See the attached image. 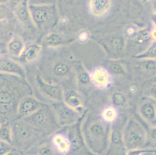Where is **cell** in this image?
<instances>
[{
	"instance_id": "1",
	"label": "cell",
	"mask_w": 156,
	"mask_h": 155,
	"mask_svg": "<svg viewBox=\"0 0 156 155\" xmlns=\"http://www.w3.org/2000/svg\"><path fill=\"white\" fill-rule=\"evenodd\" d=\"M148 133L143 125L132 118L124 129L123 140L126 148L129 150L140 149L146 143Z\"/></svg>"
},
{
	"instance_id": "2",
	"label": "cell",
	"mask_w": 156,
	"mask_h": 155,
	"mask_svg": "<svg viewBox=\"0 0 156 155\" xmlns=\"http://www.w3.org/2000/svg\"><path fill=\"white\" fill-rule=\"evenodd\" d=\"M29 9L33 22L39 27L51 26L57 20V12L54 4H29Z\"/></svg>"
},
{
	"instance_id": "3",
	"label": "cell",
	"mask_w": 156,
	"mask_h": 155,
	"mask_svg": "<svg viewBox=\"0 0 156 155\" xmlns=\"http://www.w3.org/2000/svg\"><path fill=\"white\" fill-rule=\"evenodd\" d=\"M150 31L151 29L148 28L139 29L136 33L130 38V46L136 48L137 50H138L137 54L144 52L153 42Z\"/></svg>"
},
{
	"instance_id": "4",
	"label": "cell",
	"mask_w": 156,
	"mask_h": 155,
	"mask_svg": "<svg viewBox=\"0 0 156 155\" xmlns=\"http://www.w3.org/2000/svg\"><path fill=\"white\" fill-rule=\"evenodd\" d=\"M111 7V0H89L87 4L89 13L96 18H102L107 15Z\"/></svg>"
},
{
	"instance_id": "5",
	"label": "cell",
	"mask_w": 156,
	"mask_h": 155,
	"mask_svg": "<svg viewBox=\"0 0 156 155\" xmlns=\"http://www.w3.org/2000/svg\"><path fill=\"white\" fill-rule=\"evenodd\" d=\"M90 79L98 88L104 89L110 84V74L109 72L103 68H98L92 71Z\"/></svg>"
},
{
	"instance_id": "6",
	"label": "cell",
	"mask_w": 156,
	"mask_h": 155,
	"mask_svg": "<svg viewBox=\"0 0 156 155\" xmlns=\"http://www.w3.org/2000/svg\"><path fill=\"white\" fill-rule=\"evenodd\" d=\"M41 51V46L38 44H31L25 47L23 50L20 54L21 61L26 63H31L39 57Z\"/></svg>"
},
{
	"instance_id": "7",
	"label": "cell",
	"mask_w": 156,
	"mask_h": 155,
	"mask_svg": "<svg viewBox=\"0 0 156 155\" xmlns=\"http://www.w3.org/2000/svg\"><path fill=\"white\" fill-rule=\"evenodd\" d=\"M40 102L32 97L23 98L19 104L18 112L21 115H29L39 109Z\"/></svg>"
},
{
	"instance_id": "8",
	"label": "cell",
	"mask_w": 156,
	"mask_h": 155,
	"mask_svg": "<svg viewBox=\"0 0 156 155\" xmlns=\"http://www.w3.org/2000/svg\"><path fill=\"white\" fill-rule=\"evenodd\" d=\"M140 116L147 122L156 125V105L151 102H146L139 108Z\"/></svg>"
},
{
	"instance_id": "9",
	"label": "cell",
	"mask_w": 156,
	"mask_h": 155,
	"mask_svg": "<svg viewBox=\"0 0 156 155\" xmlns=\"http://www.w3.org/2000/svg\"><path fill=\"white\" fill-rule=\"evenodd\" d=\"M38 84L43 92L48 97L57 100H61L62 99L63 95L62 91L58 86L46 84L41 79H38Z\"/></svg>"
},
{
	"instance_id": "10",
	"label": "cell",
	"mask_w": 156,
	"mask_h": 155,
	"mask_svg": "<svg viewBox=\"0 0 156 155\" xmlns=\"http://www.w3.org/2000/svg\"><path fill=\"white\" fill-rule=\"evenodd\" d=\"M1 71L19 75H23V72L22 67L18 63L8 58L1 59Z\"/></svg>"
},
{
	"instance_id": "11",
	"label": "cell",
	"mask_w": 156,
	"mask_h": 155,
	"mask_svg": "<svg viewBox=\"0 0 156 155\" xmlns=\"http://www.w3.org/2000/svg\"><path fill=\"white\" fill-rule=\"evenodd\" d=\"M52 142L59 152L63 154L68 153L71 148V143L69 140L62 134L54 136Z\"/></svg>"
},
{
	"instance_id": "12",
	"label": "cell",
	"mask_w": 156,
	"mask_h": 155,
	"mask_svg": "<svg viewBox=\"0 0 156 155\" xmlns=\"http://www.w3.org/2000/svg\"><path fill=\"white\" fill-rule=\"evenodd\" d=\"M14 13L17 18L22 23H27L28 21L32 20L28 0H25L20 4L15 9Z\"/></svg>"
},
{
	"instance_id": "13",
	"label": "cell",
	"mask_w": 156,
	"mask_h": 155,
	"mask_svg": "<svg viewBox=\"0 0 156 155\" xmlns=\"http://www.w3.org/2000/svg\"><path fill=\"white\" fill-rule=\"evenodd\" d=\"M24 48L25 45L23 40L18 36L12 38L8 45V52L15 56H20Z\"/></svg>"
},
{
	"instance_id": "14",
	"label": "cell",
	"mask_w": 156,
	"mask_h": 155,
	"mask_svg": "<svg viewBox=\"0 0 156 155\" xmlns=\"http://www.w3.org/2000/svg\"><path fill=\"white\" fill-rule=\"evenodd\" d=\"M46 116L42 110H37L32 114L27 115L25 118L27 123L34 126L42 125L46 122Z\"/></svg>"
},
{
	"instance_id": "15",
	"label": "cell",
	"mask_w": 156,
	"mask_h": 155,
	"mask_svg": "<svg viewBox=\"0 0 156 155\" xmlns=\"http://www.w3.org/2000/svg\"><path fill=\"white\" fill-rule=\"evenodd\" d=\"M71 107L65 105L59 106L57 109V114L61 121L69 122L72 121L75 117V112Z\"/></svg>"
},
{
	"instance_id": "16",
	"label": "cell",
	"mask_w": 156,
	"mask_h": 155,
	"mask_svg": "<svg viewBox=\"0 0 156 155\" xmlns=\"http://www.w3.org/2000/svg\"><path fill=\"white\" fill-rule=\"evenodd\" d=\"M135 57L142 60L156 59V41H153L144 52L136 54Z\"/></svg>"
},
{
	"instance_id": "17",
	"label": "cell",
	"mask_w": 156,
	"mask_h": 155,
	"mask_svg": "<svg viewBox=\"0 0 156 155\" xmlns=\"http://www.w3.org/2000/svg\"><path fill=\"white\" fill-rule=\"evenodd\" d=\"M101 117L104 121L111 123L114 122L118 117V111L114 107H107L103 110Z\"/></svg>"
},
{
	"instance_id": "18",
	"label": "cell",
	"mask_w": 156,
	"mask_h": 155,
	"mask_svg": "<svg viewBox=\"0 0 156 155\" xmlns=\"http://www.w3.org/2000/svg\"><path fill=\"white\" fill-rule=\"evenodd\" d=\"M65 101L71 108L78 107L80 105V102L76 93L73 91H69L66 93Z\"/></svg>"
},
{
	"instance_id": "19",
	"label": "cell",
	"mask_w": 156,
	"mask_h": 155,
	"mask_svg": "<svg viewBox=\"0 0 156 155\" xmlns=\"http://www.w3.org/2000/svg\"><path fill=\"white\" fill-rule=\"evenodd\" d=\"M63 39L62 37L57 33H52L48 34L45 38V43L48 45L57 46L61 45Z\"/></svg>"
},
{
	"instance_id": "20",
	"label": "cell",
	"mask_w": 156,
	"mask_h": 155,
	"mask_svg": "<svg viewBox=\"0 0 156 155\" xmlns=\"http://www.w3.org/2000/svg\"><path fill=\"white\" fill-rule=\"evenodd\" d=\"M69 71V67L64 63L59 62L54 66V72L58 77H63Z\"/></svg>"
},
{
	"instance_id": "21",
	"label": "cell",
	"mask_w": 156,
	"mask_h": 155,
	"mask_svg": "<svg viewBox=\"0 0 156 155\" xmlns=\"http://www.w3.org/2000/svg\"><path fill=\"white\" fill-rule=\"evenodd\" d=\"M89 132L90 134L93 136L99 137L103 135L104 128L103 127V125L100 123L96 122L90 125L89 128Z\"/></svg>"
},
{
	"instance_id": "22",
	"label": "cell",
	"mask_w": 156,
	"mask_h": 155,
	"mask_svg": "<svg viewBox=\"0 0 156 155\" xmlns=\"http://www.w3.org/2000/svg\"><path fill=\"white\" fill-rule=\"evenodd\" d=\"M111 46L112 49L117 53L122 51L124 48V40L121 38H114L111 41Z\"/></svg>"
},
{
	"instance_id": "23",
	"label": "cell",
	"mask_w": 156,
	"mask_h": 155,
	"mask_svg": "<svg viewBox=\"0 0 156 155\" xmlns=\"http://www.w3.org/2000/svg\"><path fill=\"white\" fill-rule=\"evenodd\" d=\"M112 103L116 106H122L126 103V99L124 95L119 92L114 93L112 95Z\"/></svg>"
},
{
	"instance_id": "24",
	"label": "cell",
	"mask_w": 156,
	"mask_h": 155,
	"mask_svg": "<svg viewBox=\"0 0 156 155\" xmlns=\"http://www.w3.org/2000/svg\"><path fill=\"white\" fill-rule=\"evenodd\" d=\"M143 60L144 61L143 63V66L146 70L150 72L156 71V59H149Z\"/></svg>"
},
{
	"instance_id": "25",
	"label": "cell",
	"mask_w": 156,
	"mask_h": 155,
	"mask_svg": "<svg viewBox=\"0 0 156 155\" xmlns=\"http://www.w3.org/2000/svg\"><path fill=\"white\" fill-rule=\"evenodd\" d=\"M1 103H9L11 102L12 96L11 93L7 91H2L1 92Z\"/></svg>"
},
{
	"instance_id": "26",
	"label": "cell",
	"mask_w": 156,
	"mask_h": 155,
	"mask_svg": "<svg viewBox=\"0 0 156 155\" xmlns=\"http://www.w3.org/2000/svg\"><path fill=\"white\" fill-rule=\"evenodd\" d=\"M110 71L115 74H124L125 73L124 68L121 65L114 63L112 64L110 66Z\"/></svg>"
},
{
	"instance_id": "27",
	"label": "cell",
	"mask_w": 156,
	"mask_h": 155,
	"mask_svg": "<svg viewBox=\"0 0 156 155\" xmlns=\"http://www.w3.org/2000/svg\"><path fill=\"white\" fill-rule=\"evenodd\" d=\"M122 141L121 134L117 130H114L112 131L111 134V141L115 144L118 145Z\"/></svg>"
},
{
	"instance_id": "28",
	"label": "cell",
	"mask_w": 156,
	"mask_h": 155,
	"mask_svg": "<svg viewBox=\"0 0 156 155\" xmlns=\"http://www.w3.org/2000/svg\"><path fill=\"white\" fill-rule=\"evenodd\" d=\"M30 5L54 4L55 0H28Z\"/></svg>"
},
{
	"instance_id": "29",
	"label": "cell",
	"mask_w": 156,
	"mask_h": 155,
	"mask_svg": "<svg viewBox=\"0 0 156 155\" xmlns=\"http://www.w3.org/2000/svg\"><path fill=\"white\" fill-rule=\"evenodd\" d=\"M25 0H8L7 3L8 6L12 10L15 11V9L21 4Z\"/></svg>"
},
{
	"instance_id": "30",
	"label": "cell",
	"mask_w": 156,
	"mask_h": 155,
	"mask_svg": "<svg viewBox=\"0 0 156 155\" xmlns=\"http://www.w3.org/2000/svg\"><path fill=\"white\" fill-rule=\"evenodd\" d=\"M138 29H137L136 27L133 26H130L127 28L126 31V34L128 38H132L138 31Z\"/></svg>"
},
{
	"instance_id": "31",
	"label": "cell",
	"mask_w": 156,
	"mask_h": 155,
	"mask_svg": "<svg viewBox=\"0 0 156 155\" xmlns=\"http://www.w3.org/2000/svg\"><path fill=\"white\" fill-rule=\"evenodd\" d=\"M89 33L83 31L80 33L78 36V39L80 42H83L85 43L87 41V40L89 38Z\"/></svg>"
},
{
	"instance_id": "32",
	"label": "cell",
	"mask_w": 156,
	"mask_h": 155,
	"mask_svg": "<svg viewBox=\"0 0 156 155\" xmlns=\"http://www.w3.org/2000/svg\"><path fill=\"white\" fill-rule=\"evenodd\" d=\"M90 76L86 74V72H83L80 74V75H79V79L81 83L82 84H86L87 83L89 80H90Z\"/></svg>"
},
{
	"instance_id": "33",
	"label": "cell",
	"mask_w": 156,
	"mask_h": 155,
	"mask_svg": "<svg viewBox=\"0 0 156 155\" xmlns=\"http://www.w3.org/2000/svg\"><path fill=\"white\" fill-rule=\"evenodd\" d=\"M11 105L9 103H1V113H5L11 109Z\"/></svg>"
},
{
	"instance_id": "34",
	"label": "cell",
	"mask_w": 156,
	"mask_h": 155,
	"mask_svg": "<svg viewBox=\"0 0 156 155\" xmlns=\"http://www.w3.org/2000/svg\"><path fill=\"white\" fill-rule=\"evenodd\" d=\"M148 133V135L149 136L151 139L153 140L156 141V127L154 126L153 127L150 128Z\"/></svg>"
},
{
	"instance_id": "35",
	"label": "cell",
	"mask_w": 156,
	"mask_h": 155,
	"mask_svg": "<svg viewBox=\"0 0 156 155\" xmlns=\"http://www.w3.org/2000/svg\"><path fill=\"white\" fill-rule=\"evenodd\" d=\"M149 93L150 97L156 99V84L153 83L149 89Z\"/></svg>"
},
{
	"instance_id": "36",
	"label": "cell",
	"mask_w": 156,
	"mask_h": 155,
	"mask_svg": "<svg viewBox=\"0 0 156 155\" xmlns=\"http://www.w3.org/2000/svg\"><path fill=\"white\" fill-rule=\"evenodd\" d=\"M9 136V134L8 130L6 128L2 129V130L1 131V138L2 139L8 140Z\"/></svg>"
},
{
	"instance_id": "37",
	"label": "cell",
	"mask_w": 156,
	"mask_h": 155,
	"mask_svg": "<svg viewBox=\"0 0 156 155\" xmlns=\"http://www.w3.org/2000/svg\"><path fill=\"white\" fill-rule=\"evenodd\" d=\"M150 35H151V38L153 41H156V29H155L154 27H153V29H151Z\"/></svg>"
},
{
	"instance_id": "38",
	"label": "cell",
	"mask_w": 156,
	"mask_h": 155,
	"mask_svg": "<svg viewBox=\"0 0 156 155\" xmlns=\"http://www.w3.org/2000/svg\"><path fill=\"white\" fill-rule=\"evenodd\" d=\"M150 2L154 14H156V0H152L151 1H150Z\"/></svg>"
},
{
	"instance_id": "39",
	"label": "cell",
	"mask_w": 156,
	"mask_h": 155,
	"mask_svg": "<svg viewBox=\"0 0 156 155\" xmlns=\"http://www.w3.org/2000/svg\"><path fill=\"white\" fill-rule=\"evenodd\" d=\"M151 20H152L153 25L154 26V27L156 29V14L154 13V15L152 16Z\"/></svg>"
},
{
	"instance_id": "40",
	"label": "cell",
	"mask_w": 156,
	"mask_h": 155,
	"mask_svg": "<svg viewBox=\"0 0 156 155\" xmlns=\"http://www.w3.org/2000/svg\"><path fill=\"white\" fill-rule=\"evenodd\" d=\"M153 83H156V75L153 78Z\"/></svg>"
},
{
	"instance_id": "41",
	"label": "cell",
	"mask_w": 156,
	"mask_h": 155,
	"mask_svg": "<svg viewBox=\"0 0 156 155\" xmlns=\"http://www.w3.org/2000/svg\"><path fill=\"white\" fill-rule=\"evenodd\" d=\"M143 1V2H150L152 0H142Z\"/></svg>"
}]
</instances>
